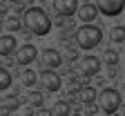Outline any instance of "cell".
<instances>
[{"instance_id":"ffe728a7","label":"cell","mask_w":125,"mask_h":116,"mask_svg":"<svg viewBox=\"0 0 125 116\" xmlns=\"http://www.w3.org/2000/svg\"><path fill=\"white\" fill-rule=\"evenodd\" d=\"M11 112H13V109H11V105H9V103H7L5 107H0V116H9Z\"/></svg>"},{"instance_id":"7402d4cb","label":"cell","mask_w":125,"mask_h":116,"mask_svg":"<svg viewBox=\"0 0 125 116\" xmlns=\"http://www.w3.org/2000/svg\"><path fill=\"white\" fill-rule=\"evenodd\" d=\"M25 114H27V116H31V114H34V109H31V107L27 105V107H25Z\"/></svg>"},{"instance_id":"8992f818","label":"cell","mask_w":125,"mask_h":116,"mask_svg":"<svg viewBox=\"0 0 125 116\" xmlns=\"http://www.w3.org/2000/svg\"><path fill=\"white\" fill-rule=\"evenodd\" d=\"M36 58H38V49L34 45H29V42L22 45V47H18V52H16V63H18V65H25V67L31 65Z\"/></svg>"},{"instance_id":"9a60e30c","label":"cell","mask_w":125,"mask_h":116,"mask_svg":"<svg viewBox=\"0 0 125 116\" xmlns=\"http://www.w3.org/2000/svg\"><path fill=\"white\" fill-rule=\"evenodd\" d=\"M54 114H56V116H69V114H72L69 103H67V101H58V103L54 105Z\"/></svg>"},{"instance_id":"9c48e42d","label":"cell","mask_w":125,"mask_h":116,"mask_svg":"<svg viewBox=\"0 0 125 116\" xmlns=\"http://www.w3.org/2000/svg\"><path fill=\"white\" fill-rule=\"evenodd\" d=\"M40 85L47 92H58L60 85H62V80H60V76L56 72H42L40 74Z\"/></svg>"},{"instance_id":"8fae6325","label":"cell","mask_w":125,"mask_h":116,"mask_svg":"<svg viewBox=\"0 0 125 116\" xmlns=\"http://www.w3.org/2000/svg\"><path fill=\"white\" fill-rule=\"evenodd\" d=\"M18 52V42H16V36L11 34H5V36H0V56L7 58L11 54Z\"/></svg>"},{"instance_id":"5b68a950","label":"cell","mask_w":125,"mask_h":116,"mask_svg":"<svg viewBox=\"0 0 125 116\" xmlns=\"http://www.w3.org/2000/svg\"><path fill=\"white\" fill-rule=\"evenodd\" d=\"M96 7L101 9L103 16L107 18H114L125 9V0H96Z\"/></svg>"},{"instance_id":"52a82bcc","label":"cell","mask_w":125,"mask_h":116,"mask_svg":"<svg viewBox=\"0 0 125 116\" xmlns=\"http://www.w3.org/2000/svg\"><path fill=\"white\" fill-rule=\"evenodd\" d=\"M54 9L58 16L69 18V16L78 13V0H54Z\"/></svg>"},{"instance_id":"ba28073f","label":"cell","mask_w":125,"mask_h":116,"mask_svg":"<svg viewBox=\"0 0 125 116\" xmlns=\"http://www.w3.org/2000/svg\"><path fill=\"white\" fill-rule=\"evenodd\" d=\"M98 11H101V9H98L96 5L87 2V5H81V9H78V13H76V16H78V20H81L83 25H92L94 20L98 18Z\"/></svg>"},{"instance_id":"4fadbf2b","label":"cell","mask_w":125,"mask_h":116,"mask_svg":"<svg viewBox=\"0 0 125 116\" xmlns=\"http://www.w3.org/2000/svg\"><path fill=\"white\" fill-rule=\"evenodd\" d=\"M27 103H29L31 107H38V109H40V107L45 105V96H42L40 92H29V94H27Z\"/></svg>"},{"instance_id":"2e32d148","label":"cell","mask_w":125,"mask_h":116,"mask_svg":"<svg viewBox=\"0 0 125 116\" xmlns=\"http://www.w3.org/2000/svg\"><path fill=\"white\" fill-rule=\"evenodd\" d=\"M20 80H22V85H25V87H34V85H36V72L25 69L22 76H20Z\"/></svg>"},{"instance_id":"7c38bea8","label":"cell","mask_w":125,"mask_h":116,"mask_svg":"<svg viewBox=\"0 0 125 116\" xmlns=\"http://www.w3.org/2000/svg\"><path fill=\"white\" fill-rule=\"evenodd\" d=\"M96 96H98L96 87L85 85V87H81V89H78V94H76V101H78V103H85V105H92L94 101H96Z\"/></svg>"},{"instance_id":"e0dca14e","label":"cell","mask_w":125,"mask_h":116,"mask_svg":"<svg viewBox=\"0 0 125 116\" xmlns=\"http://www.w3.org/2000/svg\"><path fill=\"white\" fill-rule=\"evenodd\" d=\"M5 27H7L9 31H18V29H22V27H25V22H20L16 16H9V18L5 20Z\"/></svg>"},{"instance_id":"30bf717a","label":"cell","mask_w":125,"mask_h":116,"mask_svg":"<svg viewBox=\"0 0 125 116\" xmlns=\"http://www.w3.org/2000/svg\"><path fill=\"white\" fill-rule=\"evenodd\" d=\"M40 60H42V67L56 69V67L62 65V54L58 52V49H45L42 56H40Z\"/></svg>"},{"instance_id":"7a4b0ae2","label":"cell","mask_w":125,"mask_h":116,"mask_svg":"<svg viewBox=\"0 0 125 116\" xmlns=\"http://www.w3.org/2000/svg\"><path fill=\"white\" fill-rule=\"evenodd\" d=\"M101 40H103V31H101V27L83 25L81 29L76 31V42H78V47H81V49H94Z\"/></svg>"},{"instance_id":"6da1fadb","label":"cell","mask_w":125,"mask_h":116,"mask_svg":"<svg viewBox=\"0 0 125 116\" xmlns=\"http://www.w3.org/2000/svg\"><path fill=\"white\" fill-rule=\"evenodd\" d=\"M22 22H25V29L31 31L34 36H47L52 31V18L47 16L45 9L40 7H29L25 13H22Z\"/></svg>"},{"instance_id":"603a6c76","label":"cell","mask_w":125,"mask_h":116,"mask_svg":"<svg viewBox=\"0 0 125 116\" xmlns=\"http://www.w3.org/2000/svg\"><path fill=\"white\" fill-rule=\"evenodd\" d=\"M9 2H20V0H9Z\"/></svg>"},{"instance_id":"d6986e66","label":"cell","mask_w":125,"mask_h":116,"mask_svg":"<svg viewBox=\"0 0 125 116\" xmlns=\"http://www.w3.org/2000/svg\"><path fill=\"white\" fill-rule=\"evenodd\" d=\"M105 63L107 65H116L118 63V54L114 52V49H107V52H105Z\"/></svg>"},{"instance_id":"277c9868","label":"cell","mask_w":125,"mask_h":116,"mask_svg":"<svg viewBox=\"0 0 125 116\" xmlns=\"http://www.w3.org/2000/svg\"><path fill=\"white\" fill-rule=\"evenodd\" d=\"M98 72H101V60L96 56H83L81 60H78V74H81V76L92 78V76H96Z\"/></svg>"},{"instance_id":"44dd1931","label":"cell","mask_w":125,"mask_h":116,"mask_svg":"<svg viewBox=\"0 0 125 116\" xmlns=\"http://www.w3.org/2000/svg\"><path fill=\"white\" fill-rule=\"evenodd\" d=\"M38 116H56V114L49 112V109H45V107H40V109H38Z\"/></svg>"},{"instance_id":"3957f363","label":"cell","mask_w":125,"mask_h":116,"mask_svg":"<svg viewBox=\"0 0 125 116\" xmlns=\"http://www.w3.org/2000/svg\"><path fill=\"white\" fill-rule=\"evenodd\" d=\"M98 105H101V112H103V114L112 116V114H116V112L121 109V105H123V96H121L118 89L107 87V89H103L101 96H98Z\"/></svg>"},{"instance_id":"5bb4252c","label":"cell","mask_w":125,"mask_h":116,"mask_svg":"<svg viewBox=\"0 0 125 116\" xmlns=\"http://www.w3.org/2000/svg\"><path fill=\"white\" fill-rule=\"evenodd\" d=\"M9 85H11V72L7 67H0V92L9 89Z\"/></svg>"},{"instance_id":"ac0fdd59","label":"cell","mask_w":125,"mask_h":116,"mask_svg":"<svg viewBox=\"0 0 125 116\" xmlns=\"http://www.w3.org/2000/svg\"><path fill=\"white\" fill-rule=\"evenodd\" d=\"M112 40L114 42H123L125 40V27H114L112 29Z\"/></svg>"}]
</instances>
